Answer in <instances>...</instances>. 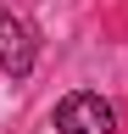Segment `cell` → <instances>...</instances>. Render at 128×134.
Listing matches in <instances>:
<instances>
[{"mask_svg": "<svg viewBox=\"0 0 128 134\" xmlns=\"http://www.w3.org/2000/svg\"><path fill=\"white\" fill-rule=\"evenodd\" d=\"M34 56H39L34 28H28L22 17L0 11V67H6L11 78H28V73H34Z\"/></svg>", "mask_w": 128, "mask_h": 134, "instance_id": "7a4b0ae2", "label": "cell"}, {"mask_svg": "<svg viewBox=\"0 0 128 134\" xmlns=\"http://www.w3.org/2000/svg\"><path fill=\"white\" fill-rule=\"evenodd\" d=\"M111 129H117V112L89 90H78L56 106V134H111Z\"/></svg>", "mask_w": 128, "mask_h": 134, "instance_id": "6da1fadb", "label": "cell"}]
</instances>
